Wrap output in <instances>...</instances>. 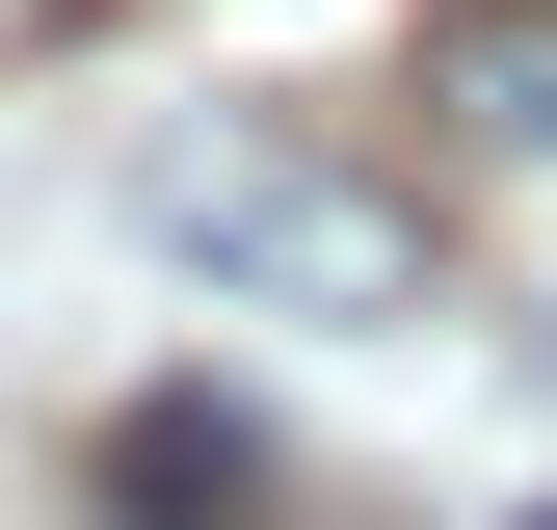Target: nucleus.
<instances>
[{
	"mask_svg": "<svg viewBox=\"0 0 557 530\" xmlns=\"http://www.w3.org/2000/svg\"><path fill=\"white\" fill-rule=\"evenodd\" d=\"M133 239L213 265V292H265V318H451V186L345 160L319 106H186L133 160Z\"/></svg>",
	"mask_w": 557,
	"mask_h": 530,
	"instance_id": "nucleus-1",
	"label": "nucleus"
},
{
	"mask_svg": "<svg viewBox=\"0 0 557 530\" xmlns=\"http://www.w3.org/2000/svg\"><path fill=\"white\" fill-rule=\"evenodd\" d=\"M81 504H107V530H293V478H265V398H213V371L107 398V425H81Z\"/></svg>",
	"mask_w": 557,
	"mask_h": 530,
	"instance_id": "nucleus-2",
	"label": "nucleus"
},
{
	"mask_svg": "<svg viewBox=\"0 0 557 530\" xmlns=\"http://www.w3.org/2000/svg\"><path fill=\"white\" fill-rule=\"evenodd\" d=\"M425 132L451 160H557V0H451L425 27Z\"/></svg>",
	"mask_w": 557,
	"mask_h": 530,
	"instance_id": "nucleus-3",
	"label": "nucleus"
},
{
	"mask_svg": "<svg viewBox=\"0 0 557 530\" xmlns=\"http://www.w3.org/2000/svg\"><path fill=\"white\" fill-rule=\"evenodd\" d=\"M531 371H557V318H531Z\"/></svg>",
	"mask_w": 557,
	"mask_h": 530,
	"instance_id": "nucleus-4",
	"label": "nucleus"
},
{
	"mask_svg": "<svg viewBox=\"0 0 557 530\" xmlns=\"http://www.w3.org/2000/svg\"><path fill=\"white\" fill-rule=\"evenodd\" d=\"M531 530H557V504H531Z\"/></svg>",
	"mask_w": 557,
	"mask_h": 530,
	"instance_id": "nucleus-5",
	"label": "nucleus"
}]
</instances>
